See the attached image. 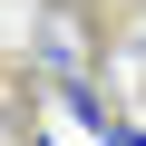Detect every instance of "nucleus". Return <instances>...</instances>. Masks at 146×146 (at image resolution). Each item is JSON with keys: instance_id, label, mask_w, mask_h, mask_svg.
<instances>
[{"instance_id": "1", "label": "nucleus", "mask_w": 146, "mask_h": 146, "mask_svg": "<svg viewBox=\"0 0 146 146\" xmlns=\"http://www.w3.org/2000/svg\"><path fill=\"white\" fill-rule=\"evenodd\" d=\"M98 49H107V20L88 0H39L29 10V68L58 88V78H98Z\"/></svg>"}, {"instance_id": "2", "label": "nucleus", "mask_w": 146, "mask_h": 146, "mask_svg": "<svg viewBox=\"0 0 146 146\" xmlns=\"http://www.w3.org/2000/svg\"><path fill=\"white\" fill-rule=\"evenodd\" d=\"M39 88H49V78H39ZM49 98H58V117L78 127V136H107V127H117V117H107V98H98V78H58Z\"/></svg>"}, {"instance_id": "3", "label": "nucleus", "mask_w": 146, "mask_h": 146, "mask_svg": "<svg viewBox=\"0 0 146 146\" xmlns=\"http://www.w3.org/2000/svg\"><path fill=\"white\" fill-rule=\"evenodd\" d=\"M98 146H146V127H107V136H98Z\"/></svg>"}, {"instance_id": "4", "label": "nucleus", "mask_w": 146, "mask_h": 146, "mask_svg": "<svg viewBox=\"0 0 146 146\" xmlns=\"http://www.w3.org/2000/svg\"><path fill=\"white\" fill-rule=\"evenodd\" d=\"M20 146H58V136H39V127H29V136H20Z\"/></svg>"}]
</instances>
